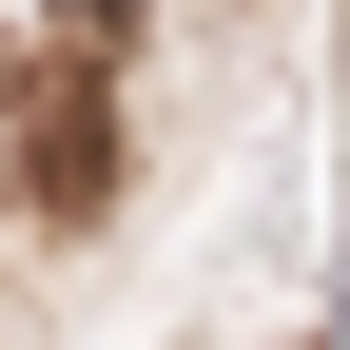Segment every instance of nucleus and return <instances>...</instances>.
I'll return each mask as SVG.
<instances>
[{"label":"nucleus","instance_id":"obj_1","mask_svg":"<svg viewBox=\"0 0 350 350\" xmlns=\"http://www.w3.org/2000/svg\"><path fill=\"white\" fill-rule=\"evenodd\" d=\"M20 195H39V214H98V195H117V78H98V39L39 59V98H20Z\"/></svg>","mask_w":350,"mask_h":350}]
</instances>
